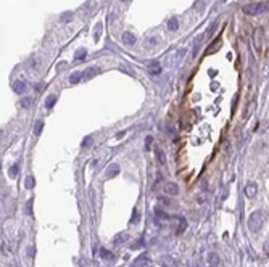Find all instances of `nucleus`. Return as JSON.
Here are the masks:
<instances>
[{"label":"nucleus","mask_w":269,"mask_h":267,"mask_svg":"<svg viewBox=\"0 0 269 267\" xmlns=\"http://www.w3.org/2000/svg\"><path fill=\"white\" fill-rule=\"evenodd\" d=\"M100 257H102V259H108V261H111V259L114 257V254L111 253V251L102 248V249H100Z\"/></svg>","instance_id":"14"},{"label":"nucleus","mask_w":269,"mask_h":267,"mask_svg":"<svg viewBox=\"0 0 269 267\" xmlns=\"http://www.w3.org/2000/svg\"><path fill=\"white\" fill-rule=\"evenodd\" d=\"M122 238L126 240V233H124V235H122V233L118 235V238H114V243H116V245H118V243H121V241H122Z\"/></svg>","instance_id":"24"},{"label":"nucleus","mask_w":269,"mask_h":267,"mask_svg":"<svg viewBox=\"0 0 269 267\" xmlns=\"http://www.w3.org/2000/svg\"><path fill=\"white\" fill-rule=\"evenodd\" d=\"M256 184H253V182H250V184H248L247 187H245V195H247L248 198H253L256 195Z\"/></svg>","instance_id":"8"},{"label":"nucleus","mask_w":269,"mask_h":267,"mask_svg":"<svg viewBox=\"0 0 269 267\" xmlns=\"http://www.w3.org/2000/svg\"><path fill=\"white\" fill-rule=\"evenodd\" d=\"M27 249H29V251H27V254H29V256H32V254H34V251H32V249H34V248H32V246H29Z\"/></svg>","instance_id":"29"},{"label":"nucleus","mask_w":269,"mask_h":267,"mask_svg":"<svg viewBox=\"0 0 269 267\" xmlns=\"http://www.w3.org/2000/svg\"><path fill=\"white\" fill-rule=\"evenodd\" d=\"M253 43H255V49L256 50H261V43H263V31L261 29H256L253 32Z\"/></svg>","instance_id":"3"},{"label":"nucleus","mask_w":269,"mask_h":267,"mask_svg":"<svg viewBox=\"0 0 269 267\" xmlns=\"http://www.w3.org/2000/svg\"><path fill=\"white\" fill-rule=\"evenodd\" d=\"M152 142H153V137H152V135L145 137V148H147V150H150V145H152Z\"/></svg>","instance_id":"23"},{"label":"nucleus","mask_w":269,"mask_h":267,"mask_svg":"<svg viewBox=\"0 0 269 267\" xmlns=\"http://www.w3.org/2000/svg\"><path fill=\"white\" fill-rule=\"evenodd\" d=\"M164 192L168 195H177L179 193V187H177V184H174V182H168V184L164 185Z\"/></svg>","instance_id":"5"},{"label":"nucleus","mask_w":269,"mask_h":267,"mask_svg":"<svg viewBox=\"0 0 269 267\" xmlns=\"http://www.w3.org/2000/svg\"><path fill=\"white\" fill-rule=\"evenodd\" d=\"M69 19H71V13L63 15V21H65V23H66V21H69Z\"/></svg>","instance_id":"28"},{"label":"nucleus","mask_w":269,"mask_h":267,"mask_svg":"<svg viewBox=\"0 0 269 267\" xmlns=\"http://www.w3.org/2000/svg\"><path fill=\"white\" fill-rule=\"evenodd\" d=\"M81 79H82L81 73H73L69 76V82L71 84H79V82H81Z\"/></svg>","instance_id":"16"},{"label":"nucleus","mask_w":269,"mask_h":267,"mask_svg":"<svg viewBox=\"0 0 269 267\" xmlns=\"http://www.w3.org/2000/svg\"><path fill=\"white\" fill-rule=\"evenodd\" d=\"M140 219V213L137 209H134V214H132V219H130V224H136V221Z\"/></svg>","instance_id":"21"},{"label":"nucleus","mask_w":269,"mask_h":267,"mask_svg":"<svg viewBox=\"0 0 269 267\" xmlns=\"http://www.w3.org/2000/svg\"><path fill=\"white\" fill-rule=\"evenodd\" d=\"M177 27H179V21H177V18H171L168 21V31H171V32H176Z\"/></svg>","instance_id":"10"},{"label":"nucleus","mask_w":269,"mask_h":267,"mask_svg":"<svg viewBox=\"0 0 269 267\" xmlns=\"http://www.w3.org/2000/svg\"><path fill=\"white\" fill-rule=\"evenodd\" d=\"M18 171H19V166H18V164H13V166L8 169V175H10L11 179H15V177L18 175Z\"/></svg>","instance_id":"17"},{"label":"nucleus","mask_w":269,"mask_h":267,"mask_svg":"<svg viewBox=\"0 0 269 267\" xmlns=\"http://www.w3.org/2000/svg\"><path fill=\"white\" fill-rule=\"evenodd\" d=\"M136 40H137L136 35H134L132 32H129V31L122 34V42H124L126 45H134V43H136Z\"/></svg>","instance_id":"6"},{"label":"nucleus","mask_w":269,"mask_h":267,"mask_svg":"<svg viewBox=\"0 0 269 267\" xmlns=\"http://www.w3.org/2000/svg\"><path fill=\"white\" fill-rule=\"evenodd\" d=\"M208 257H209V261H211V264L214 262V266L217 264V262H219V257H217V254H214V253H209Z\"/></svg>","instance_id":"22"},{"label":"nucleus","mask_w":269,"mask_h":267,"mask_svg":"<svg viewBox=\"0 0 269 267\" xmlns=\"http://www.w3.org/2000/svg\"><path fill=\"white\" fill-rule=\"evenodd\" d=\"M26 89H27V85H26L24 81H15V82H13V90H15L16 93H19V95L24 93Z\"/></svg>","instance_id":"4"},{"label":"nucleus","mask_w":269,"mask_h":267,"mask_svg":"<svg viewBox=\"0 0 269 267\" xmlns=\"http://www.w3.org/2000/svg\"><path fill=\"white\" fill-rule=\"evenodd\" d=\"M97 73H98V69H97V68H90V69L87 71V73H82L81 76H82L84 79H90V77H94V76H95Z\"/></svg>","instance_id":"15"},{"label":"nucleus","mask_w":269,"mask_h":267,"mask_svg":"<svg viewBox=\"0 0 269 267\" xmlns=\"http://www.w3.org/2000/svg\"><path fill=\"white\" fill-rule=\"evenodd\" d=\"M90 142H92V138H90V137L84 138V142H82V146H87V145H90Z\"/></svg>","instance_id":"27"},{"label":"nucleus","mask_w":269,"mask_h":267,"mask_svg":"<svg viewBox=\"0 0 269 267\" xmlns=\"http://www.w3.org/2000/svg\"><path fill=\"white\" fill-rule=\"evenodd\" d=\"M0 137H2V130H0Z\"/></svg>","instance_id":"31"},{"label":"nucleus","mask_w":269,"mask_h":267,"mask_svg":"<svg viewBox=\"0 0 269 267\" xmlns=\"http://www.w3.org/2000/svg\"><path fill=\"white\" fill-rule=\"evenodd\" d=\"M34 184H35L34 177H32V175H27V177H26V180H24V185H26V188H32V187H34Z\"/></svg>","instance_id":"18"},{"label":"nucleus","mask_w":269,"mask_h":267,"mask_svg":"<svg viewBox=\"0 0 269 267\" xmlns=\"http://www.w3.org/2000/svg\"><path fill=\"white\" fill-rule=\"evenodd\" d=\"M155 153H156V156H158V161H160V163H163V164H164L166 156H164V153H163V151H161L160 148H156V150H155Z\"/></svg>","instance_id":"19"},{"label":"nucleus","mask_w":269,"mask_h":267,"mask_svg":"<svg viewBox=\"0 0 269 267\" xmlns=\"http://www.w3.org/2000/svg\"><path fill=\"white\" fill-rule=\"evenodd\" d=\"M118 172H119V166H118V164H111L108 167L106 175H108V177H114V175H118Z\"/></svg>","instance_id":"12"},{"label":"nucleus","mask_w":269,"mask_h":267,"mask_svg":"<svg viewBox=\"0 0 269 267\" xmlns=\"http://www.w3.org/2000/svg\"><path fill=\"white\" fill-rule=\"evenodd\" d=\"M42 129H43V121H35V126H34V135L39 137L42 134Z\"/></svg>","instance_id":"13"},{"label":"nucleus","mask_w":269,"mask_h":267,"mask_svg":"<svg viewBox=\"0 0 269 267\" xmlns=\"http://www.w3.org/2000/svg\"><path fill=\"white\" fill-rule=\"evenodd\" d=\"M266 10V3L259 2V3H250V5L243 7V13L248 15V16H256V15H261Z\"/></svg>","instance_id":"2"},{"label":"nucleus","mask_w":269,"mask_h":267,"mask_svg":"<svg viewBox=\"0 0 269 267\" xmlns=\"http://www.w3.org/2000/svg\"><path fill=\"white\" fill-rule=\"evenodd\" d=\"M161 261H164V266H168V267L172 266L171 264V257H161Z\"/></svg>","instance_id":"25"},{"label":"nucleus","mask_w":269,"mask_h":267,"mask_svg":"<svg viewBox=\"0 0 269 267\" xmlns=\"http://www.w3.org/2000/svg\"><path fill=\"white\" fill-rule=\"evenodd\" d=\"M84 55H85V50H84V49H79V50L76 51V60H77V61L84 60Z\"/></svg>","instance_id":"20"},{"label":"nucleus","mask_w":269,"mask_h":267,"mask_svg":"<svg viewBox=\"0 0 269 267\" xmlns=\"http://www.w3.org/2000/svg\"><path fill=\"white\" fill-rule=\"evenodd\" d=\"M211 267H214V266H211Z\"/></svg>","instance_id":"32"},{"label":"nucleus","mask_w":269,"mask_h":267,"mask_svg":"<svg viewBox=\"0 0 269 267\" xmlns=\"http://www.w3.org/2000/svg\"><path fill=\"white\" fill-rule=\"evenodd\" d=\"M142 245H144V241H142V240H140L139 243H134V245H132V246H130V249H136V248H140V246H142Z\"/></svg>","instance_id":"26"},{"label":"nucleus","mask_w":269,"mask_h":267,"mask_svg":"<svg viewBox=\"0 0 269 267\" xmlns=\"http://www.w3.org/2000/svg\"><path fill=\"white\" fill-rule=\"evenodd\" d=\"M32 105H34V100L31 97H23L21 98V102H19V106H21L23 110H29V108H32Z\"/></svg>","instance_id":"7"},{"label":"nucleus","mask_w":269,"mask_h":267,"mask_svg":"<svg viewBox=\"0 0 269 267\" xmlns=\"http://www.w3.org/2000/svg\"><path fill=\"white\" fill-rule=\"evenodd\" d=\"M148 71H150L152 74H160V73H161V65H160L158 61H150Z\"/></svg>","instance_id":"9"},{"label":"nucleus","mask_w":269,"mask_h":267,"mask_svg":"<svg viewBox=\"0 0 269 267\" xmlns=\"http://www.w3.org/2000/svg\"><path fill=\"white\" fill-rule=\"evenodd\" d=\"M55 103H57V95H49L47 100H45V108L47 110H52Z\"/></svg>","instance_id":"11"},{"label":"nucleus","mask_w":269,"mask_h":267,"mask_svg":"<svg viewBox=\"0 0 269 267\" xmlns=\"http://www.w3.org/2000/svg\"><path fill=\"white\" fill-rule=\"evenodd\" d=\"M263 224H264V216L261 211H256V213H253L248 217V229H250V232H259Z\"/></svg>","instance_id":"1"},{"label":"nucleus","mask_w":269,"mask_h":267,"mask_svg":"<svg viewBox=\"0 0 269 267\" xmlns=\"http://www.w3.org/2000/svg\"><path fill=\"white\" fill-rule=\"evenodd\" d=\"M121 2H130V0H121Z\"/></svg>","instance_id":"30"}]
</instances>
